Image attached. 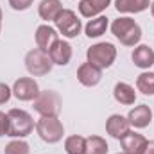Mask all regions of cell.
Segmentation results:
<instances>
[{
    "label": "cell",
    "instance_id": "cell-1",
    "mask_svg": "<svg viewBox=\"0 0 154 154\" xmlns=\"http://www.w3.org/2000/svg\"><path fill=\"white\" fill-rule=\"evenodd\" d=\"M111 32L125 47H136L138 41L142 39V27L129 16H120L113 20Z\"/></svg>",
    "mask_w": 154,
    "mask_h": 154
},
{
    "label": "cell",
    "instance_id": "cell-2",
    "mask_svg": "<svg viewBox=\"0 0 154 154\" xmlns=\"http://www.w3.org/2000/svg\"><path fill=\"white\" fill-rule=\"evenodd\" d=\"M9 118V129H7V136L11 138H25L32 133L34 129V120L23 109H9L7 111Z\"/></svg>",
    "mask_w": 154,
    "mask_h": 154
},
{
    "label": "cell",
    "instance_id": "cell-3",
    "mask_svg": "<svg viewBox=\"0 0 154 154\" xmlns=\"http://www.w3.org/2000/svg\"><path fill=\"white\" fill-rule=\"evenodd\" d=\"M86 57H88V63L99 66L100 70L109 68L116 59V47L109 41L95 43L86 50Z\"/></svg>",
    "mask_w": 154,
    "mask_h": 154
},
{
    "label": "cell",
    "instance_id": "cell-4",
    "mask_svg": "<svg viewBox=\"0 0 154 154\" xmlns=\"http://www.w3.org/2000/svg\"><path fill=\"white\" fill-rule=\"evenodd\" d=\"M36 133L45 143H57L63 140L65 127L57 116H41L36 122Z\"/></svg>",
    "mask_w": 154,
    "mask_h": 154
},
{
    "label": "cell",
    "instance_id": "cell-5",
    "mask_svg": "<svg viewBox=\"0 0 154 154\" xmlns=\"http://www.w3.org/2000/svg\"><path fill=\"white\" fill-rule=\"evenodd\" d=\"M52 61L48 57V52L41 50V48H32L25 54V66L29 70V74L34 77H41L50 74L52 70Z\"/></svg>",
    "mask_w": 154,
    "mask_h": 154
},
{
    "label": "cell",
    "instance_id": "cell-6",
    "mask_svg": "<svg viewBox=\"0 0 154 154\" xmlns=\"http://www.w3.org/2000/svg\"><path fill=\"white\" fill-rule=\"evenodd\" d=\"M34 111H38L41 116H57L61 111V97L54 90L39 91L34 99Z\"/></svg>",
    "mask_w": 154,
    "mask_h": 154
},
{
    "label": "cell",
    "instance_id": "cell-7",
    "mask_svg": "<svg viewBox=\"0 0 154 154\" xmlns=\"http://www.w3.org/2000/svg\"><path fill=\"white\" fill-rule=\"evenodd\" d=\"M54 23H56V29L59 31V34H63V38H77L82 29L79 16L72 9H63L57 14V18L54 20Z\"/></svg>",
    "mask_w": 154,
    "mask_h": 154
},
{
    "label": "cell",
    "instance_id": "cell-8",
    "mask_svg": "<svg viewBox=\"0 0 154 154\" xmlns=\"http://www.w3.org/2000/svg\"><path fill=\"white\" fill-rule=\"evenodd\" d=\"M38 93H39V86L32 77H20L13 84V95L22 102L34 100L38 97Z\"/></svg>",
    "mask_w": 154,
    "mask_h": 154
},
{
    "label": "cell",
    "instance_id": "cell-9",
    "mask_svg": "<svg viewBox=\"0 0 154 154\" xmlns=\"http://www.w3.org/2000/svg\"><path fill=\"white\" fill-rule=\"evenodd\" d=\"M102 79V70L91 63H82L79 68H77V81L86 86V88H91V86H97Z\"/></svg>",
    "mask_w": 154,
    "mask_h": 154
},
{
    "label": "cell",
    "instance_id": "cell-10",
    "mask_svg": "<svg viewBox=\"0 0 154 154\" xmlns=\"http://www.w3.org/2000/svg\"><path fill=\"white\" fill-rule=\"evenodd\" d=\"M48 57H50V61H52L54 65H59V66L68 65L70 59H72V47H70V43L65 41V39H57V41L50 47Z\"/></svg>",
    "mask_w": 154,
    "mask_h": 154
},
{
    "label": "cell",
    "instance_id": "cell-11",
    "mask_svg": "<svg viewBox=\"0 0 154 154\" xmlns=\"http://www.w3.org/2000/svg\"><path fill=\"white\" fill-rule=\"evenodd\" d=\"M106 131L109 136H113L115 140L124 138L129 131H131V124L127 120V116L122 115H111L106 120Z\"/></svg>",
    "mask_w": 154,
    "mask_h": 154
},
{
    "label": "cell",
    "instance_id": "cell-12",
    "mask_svg": "<svg viewBox=\"0 0 154 154\" xmlns=\"http://www.w3.org/2000/svg\"><path fill=\"white\" fill-rule=\"evenodd\" d=\"M120 145H122L124 152L127 154H142V151L147 145V138L140 133L129 131L124 138H120Z\"/></svg>",
    "mask_w": 154,
    "mask_h": 154
},
{
    "label": "cell",
    "instance_id": "cell-13",
    "mask_svg": "<svg viewBox=\"0 0 154 154\" xmlns=\"http://www.w3.org/2000/svg\"><path fill=\"white\" fill-rule=\"evenodd\" d=\"M34 39H36L38 48L45 50V52H48L50 47L59 39V34H57V31H56L54 27L43 23V25H39L38 29H36V32H34Z\"/></svg>",
    "mask_w": 154,
    "mask_h": 154
},
{
    "label": "cell",
    "instance_id": "cell-14",
    "mask_svg": "<svg viewBox=\"0 0 154 154\" xmlns=\"http://www.w3.org/2000/svg\"><path fill=\"white\" fill-rule=\"evenodd\" d=\"M127 120H129V124L133 127L143 129V127H147L152 122V111H151V108L147 104H140V106H136V108H133L129 111Z\"/></svg>",
    "mask_w": 154,
    "mask_h": 154
},
{
    "label": "cell",
    "instance_id": "cell-15",
    "mask_svg": "<svg viewBox=\"0 0 154 154\" xmlns=\"http://www.w3.org/2000/svg\"><path fill=\"white\" fill-rule=\"evenodd\" d=\"M131 59L134 63V66L142 68V70H149L154 65V48H151L149 45H136Z\"/></svg>",
    "mask_w": 154,
    "mask_h": 154
},
{
    "label": "cell",
    "instance_id": "cell-16",
    "mask_svg": "<svg viewBox=\"0 0 154 154\" xmlns=\"http://www.w3.org/2000/svg\"><path fill=\"white\" fill-rule=\"evenodd\" d=\"M111 0H81L79 2V13L84 18H95L100 16L102 11L109 7Z\"/></svg>",
    "mask_w": 154,
    "mask_h": 154
},
{
    "label": "cell",
    "instance_id": "cell-17",
    "mask_svg": "<svg viewBox=\"0 0 154 154\" xmlns=\"http://www.w3.org/2000/svg\"><path fill=\"white\" fill-rule=\"evenodd\" d=\"M113 97H115L116 102H120L124 106H131L136 102V91L127 82H116L115 88H113Z\"/></svg>",
    "mask_w": 154,
    "mask_h": 154
},
{
    "label": "cell",
    "instance_id": "cell-18",
    "mask_svg": "<svg viewBox=\"0 0 154 154\" xmlns=\"http://www.w3.org/2000/svg\"><path fill=\"white\" fill-rule=\"evenodd\" d=\"M61 11H63L61 0H41L39 5H38L39 18L41 20H47V22H54Z\"/></svg>",
    "mask_w": 154,
    "mask_h": 154
},
{
    "label": "cell",
    "instance_id": "cell-19",
    "mask_svg": "<svg viewBox=\"0 0 154 154\" xmlns=\"http://www.w3.org/2000/svg\"><path fill=\"white\" fill-rule=\"evenodd\" d=\"M115 7L118 13L136 14L151 7V0H115Z\"/></svg>",
    "mask_w": 154,
    "mask_h": 154
},
{
    "label": "cell",
    "instance_id": "cell-20",
    "mask_svg": "<svg viewBox=\"0 0 154 154\" xmlns=\"http://www.w3.org/2000/svg\"><path fill=\"white\" fill-rule=\"evenodd\" d=\"M108 31V18L106 16H95L84 25V32L88 38H100Z\"/></svg>",
    "mask_w": 154,
    "mask_h": 154
},
{
    "label": "cell",
    "instance_id": "cell-21",
    "mask_svg": "<svg viewBox=\"0 0 154 154\" xmlns=\"http://www.w3.org/2000/svg\"><path fill=\"white\" fill-rule=\"evenodd\" d=\"M109 147H108V142L102 138V136H88L86 138V151L84 154H108Z\"/></svg>",
    "mask_w": 154,
    "mask_h": 154
},
{
    "label": "cell",
    "instance_id": "cell-22",
    "mask_svg": "<svg viewBox=\"0 0 154 154\" xmlns=\"http://www.w3.org/2000/svg\"><path fill=\"white\" fill-rule=\"evenodd\" d=\"M65 151L66 154H84L86 151V138L74 134L65 140Z\"/></svg>",
    "mask_w": 154,
    "mask_h": 154
},
{
    "label": "cell",
    "instance_id": "cell-23",
    "mask_svg": "<svg viewBox=\"0 0 154 154\" xmlns=\"http://www.w3.org/2000/svg\"><path fill=\"white\" fill-rule=\"evenodd\" d=\"M136 88L143 95H154V72H143L136 79Z\"/></svg>",
    "mask_w": 154,
    "mask_h": 154
},
{
    "label": "cell",
    "instance_id": "cell-24",
    "mask_svg": "<svg viewBox=\"0 0 154 154\" xmlns=\"http://www.w3.org/2000/svg\"><path fill=\"white\" fill-rule=\"evenodd\" d=\"M29 152H31L29 143L23 142L22 138H18V140H11V142L5 145V149H4V154H29Z\"/></svg>",
    "mask_w": 154,
    "mask_h": 154
},
{
    "label": "cell",
    "instance_id": "cell-25",
    "mask_svg": "<svg viewBox=\"0 0 154 154\" xmlns=\"http://www.w3.org/2000/svg\"><path fill=\"white\" fill-rule=\"evenodd\" d=\"M34 0H9V5L14 9V11H25L32 5Z\"/></svg>",
    "mask_w": 154,
    "mask_h": 154
},
{
    "label": "cell",
    "instance_id": "cell-26",
    "mask_svg": "<svg viewBox=\"0 0 154 154\" xmlns=\"http://www.w3.org/2000/svg\"><path fill=\"white\" fill-rule=\"evenodd\" d=\"M11 95H13V88H9L5 82H0V104L9 102Z\"/></svg>",
    "mask_w": 154,
    "mask_h": 154
},
{
    "label": "cell",
    "instance_id": "cell-27",
    "mask_svg": "<svg viewBox=\"0 0 154 154\" xmlns=\"http://www.w3.org/2000/svg\"><path fill=\"white\" fill-rule=\"evenodd\" d=\"M7 129H9V118H7V113L0 111V136H7Z\"/></svg>",
    "mask_w": 154,
    "mask_h": 154
},
{
    "label": "cell",
    "instance_id": "cell-28",
    "mask_svg": "<svg viewBox=\"0 0 154 154\" xmlns=\"http://www.w3.org/2000/svg\"><path fill=\"white\" fill-rule=\"evenodd\" d=\"M142 154H154V140L152 142L147 140V145H145V149L142 151Z\"/></svg>",
    "mask_w": 154,
    "mask_h": 154
},
{
    "label": "cell",
    "instance_id": "cell-29",
    "mask_svg": "<svg viewBox=\"0 0 154 154\" xmlns=\"http://www.w3.org/2000/svg\"><path fill=\"white\" fill-rule=\"evenodd\" d=\"M151 13H152V16H154V0L151 2Z\"/></svg>",
    "mask_w": 154,
    "mask_h": 154
},
{
    "label": "cell",
    "instance_id": "cell-30",
    "mask_svg": "<svg viewBox=\"0 0 154 154\" xmlns=\"http://www.w3.org/2000/svg\"><path fill=\"white\" fill-rule=\"evenodd\" d=\"M0 31H2V7H0Z\"/></svg>",
    "mask_w": 154,
    "mask_h": 154
},
{
    "label": "cell",
    "instance_id": "cell-31",
    "mask_svg": "<svg viewBox=\"0 0 154 154\" xmlns=\"http://www.w3.org/2000/svg\"><path fill=\"white\" fill-rule=\"evenodd\" d=\"M118 154H127V152H124V151H122V152H118Z\"/></svg>",
    "mask_w": 154,
    "mask_h": 154
}]
</instances>
